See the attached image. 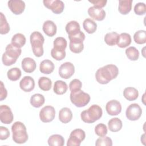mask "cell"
<instances>
[{
    "instance_id": "1",
    "label": "cell",
    "mask_w": 146,
    "mask_h": 146,
    "mask_svg": "<svg viewBox=\"0 0 146 146\" xmlns=\"http://www.w3.org/2000/svg\"><path fill=\"white\" fill-rule=\"evenodd\" d=\"M119 74L117 67L114 64H107L99 68L95 73L97 82L102 84L108 83L111 80L115 79Z\"/></svg>"
},
{
    "instance_id": "2",
    "label": "cell",
    "mask_w": 146,
    "mask_h": 146,
    "mask_svg": "<svg viewBox=\"0 0 146 146\" xmlns=\"http://www.w3.org/2000/svg\"><path fill=\"white\" fill-rule=\"evenodd\" d=\"M102 108L97 104H93L87 110L83 111L81 112L80 117L84 123H93L99 120L102 117Z\"/></svg>"
},
{
    "instance_id": "3",
    "label": "cell",
    "mask_w": 146,
    "mask_h": 146,
    "mask_svg": "<svg viewBox=\"0 0 146 146\" xmlns=\"http://www.w3.org/2000/svg\"><path fill=\"white\" fill-rule=\"evenodd\" d=\"M13 133V140L17 144H23L26 143L28 139L26 128L23 123L21 121L15 122L11 126Z\"/></svg>"
},
{
    "instance_id": "4",
    "label": "cell",
    "mask_w": 146,
    "mask_h": 146,
    "mask_svg": "<svg viewBox=\"0 0 146 146\" xmlns=\"http://www.w3.org/2000/svg\"><path fill=\"white\" fill-rule=\"evenodd\" d=\"M30 40L34 55L36 57L42 56L44 52L43 44L44 42L42 34L39 31H34L30 35Z\"/></svg>"
},
{
    "instance_id": "5",
    "label": "cell",
    "mask_w": 146,
    "mask_h": 146,
    "mask_svg": "<svg viewBox=\"0 0 146 146\" xmlns=\"http://www.w3.org/2000/svg\"><path fill=\"white\" fill-rule=\"evenodd\" d=\"M70 98L71 103L77 107L86 106L90 102L91 99L88 94L81 90L76 92H71Z\"/></svg>"
},
{
    "instance_id": "6",
    "label": "cell",
    "mask_w": 146,
    "mask_h": 146,
    "mask_svg": "<svg viewBox=\"0 0 146 146\" xmlns=\"http://www.w3.org/2000/svg\"><path fill=\"white\" fill-rule=\"evenodd\" d=\"M86 137L85 132L80 128L73 130L67 140V146H79Z\"/></svg>"
},
{
    "instance_id": "7",
    "label": "cell",
    "mask_w": 146,
    "mask_h": 146,
    "mask_svg": "<svg viewBox=\"0 0 146 146\" xmlns=\"http://www.w3.org/2000/svg\"><path fill=\"white\" fill-rule=\"evenodd\" d=\"M142 114V110L137 103L130 104L127 108L125 115L127 118L131 121L138 120Z\"/></svg>"
},
{
    "instance_id": "8",
    "label": "cell",
    "mask_w": 146,
    "mask_h": 146,
    "mask_svg": "<svg viewBox=\"0 0 146 146\" xmlns=\"http://www.w3.org/2000/svg\"><path fill=\"white\" fill-rule=\"evenodd\" d=\"M55 116V110L54 107L46 106L43 107L39 112V117L43 123H49L52 121Z\"/></svg>"
},
{
    "instance_id": "9",
    "label": "cell",
    "mask_w": 146,
    "mask_h": 146,
    "mask_svg": "<svg viewBox=\"0 0 146 146\" xmlns=\"http://www.w3.org/2000/svg\"><path fill=\"white\" fill-rule=\"evenodd\" d=\"M43 2L46 7L51 10L55 14H60L64 10V4L60 0H44Z\"/></svg>"
},
{
    "instance_id": "10",
    "label": "cell",
    "mask_w": 146,
    "mask_h": 146,
    "mask_svg": "<svg viewBox=\"0 0 146 146\" xmlns=\"http://www.w3.org/2000/svg\"><path fill=\"white\" fill-rule=\"evenodd\" d=\"M75 72V67L71 62H65L60 65L59 68V75L63 79H69Z\"/></svg>"
},
{
    "instance_id": "11",
    "label": "cell",
    "mask_w": 146,
    "mask_h": 146,
    "mask_svg": "<svg viewBox=\"0 0 146 146\" xmlns=\"http://www.w3.org/2000/svg\"><path fill=\"white\" fill-rule=\"evenodd\" d=\"M14 119V116L10 108L7 105L0 106V120L2 123L6 124H10Z\"/></svg>"
},
{
    "instance_id": "12",
    "label": "cell",
    "mask_w": 146,
    "mask_h": 146,
    "mask_svg": "<svg viewBox=\"0 0 146 146\" xmlns=\"http://www.w3.org/2000/svg\"><path fill=\"white\" fill-rule=\"evenodd\" d=\"M106 110L108 115L111 116L117 115L121 111V105L116 100H111L106 105Z\"/></svg>"
},
{
    "instance_id": "13",
    "label": "cell",
    "mask_w": 146,
    "mask_h": 146,
    "mask_svg": "<svg viewBox=\"0 0 146 146\" xmlns=\"http://www.w3.org/2000/svg\"><path fill=\"white\" fill-rule=\"evenodd\" d=\"M8 7L15 15L22 14L25 9V3L21 0H10L8 1Z\"/></svg>"
},
{
    "instance_id": "14",
    "label": "cell",
    "mask_w": 146,
    "mask_h": 146,
    "mask_svg": "<svg viewBox=\"0 0 146 146\" xmlns=\"http://www.w3.org/2000/svg\"><path fill=\"white\" fill-rule=\"evenodd\" d=\"M19 87L22 90L26 92H31L35 87L34 79L30 76H24L19 82Z\"/></svg>"
},
{
    "instance_id": "15",
    "label": "cell",
    "mask_w": 146,
    "mask_h": 146,
    "mask_svg": "<svg viewBox=\"0 0 146 146\" xmlns=\"http://www.w3.org/2000/svg\"><path fill=\"white\" fill-rule=\"evenodd\" d=\"M88 14L91 18L98 21H103L106 17V12L103 9L98 8L94 6L89 7Z\"/></svg>"
},
{
    "instance_id": "16",
    "label": "cell",
    "mask_w": 146,
    "mask_h": 146,
    "mask_svg": "<svg viewBox=\"0 0 146 146\" xmlns=\"http://www.w3.org/2000/svg\"><path fill=\"white\" fill-rule=\"evenodd\" d=\"M36 67V62L33 58L26 57L22 61V68L26 72L31 73L35 71Z\"/></svg>"
},
{
    "instance_id": "17",
    "label": "cell",
    "mask_w": 146,
    "mask_h": 146,
    "mask_svg": "<svg viewBox=\"0 0 146 146\" xmlns=\"http://www.w3.org/2000/svg\"><path fill=\"white\" fill-rule=\"evenodd\" d=\"M43 31L48 36L52 37L56 34L57 27L55 23L50 20H47L43 23Z\"/></svg>"
},
{
    "instance_id": "18",
    "label": "cell",
    "mask_w": 146,
    "mask_h": 146,
    "mask_svg": "<svg viewBox=\"0 0 146 146\" xmlns=\"http://www.w3.org/2000/svg\"><path fill=\"white\" fill-rule=\"evenodd\" d=\"M72 119V113L71 110L67 107L62 108L59 112V119L64 123L66 124L70 122Z\"/></svg>"
},
{
    "instance_id": "19",
    "label": "cell",
    "mask_w": 146,
    "mask_h": 146,
    "mask_svg": "<svg viewBox=\"0 0 146 146\" xmlns=\"http://www.w3.org/2000/svg\"><path fill=\"white\" fill-rule=\"evenodd\" d=\"M66 31L68 36L75 35L80 31V27L77 21H71L67 23L66 26Z\"/></svg>"
},
{
    "instance_id": "20",
    "label": "cell",
    "mask_w": 146,
    "mask_h": 146,
    "mask_svg": "<svg viewBox=\"0 0 146 146\" xmlns=\"http://www.w3.org/2000/svg\"><path fill=\"white\" fill-rule=\"evenodd\" d=\"M55 66L53 62L48 59H45L42 61L39 66L40 71L44 74H50L54 70Z\"/></svg>"
},
{
    "instance_id": "21",
    "label": "cell",
    "mask_w": 146,
    "mask_h": 146,
    "mask_svg": "<svg viewBox=\"0 0 146 146\" xmlns=\"http://www.w3.org/2000/svg\"><path fill=\"white\" fill-rule=\"evenodd\" d=\"M131 43V36L129 34L123 33L119 35L116 44L119 47L125 48L129 46Z\"/></svg>"
},
{
    "instance_id": "22",
    "label": "cell",
    "mask_w": 146,
    "mask_h": 146,
    "mask_svg": "<svg viewBox=\"0 0 146 146\" xmlns=\"http://www.w3.org/2000/svg\"><path fill=\"white\" fill-rule=\"evenodd\" d=\"M132 0H120L119 1V11L123 15L129 13L132 9Z\"/></svg>"
},
{
    "instance_id": "23",
    "label": "cell",
    "mask_w": 146,
    "mask_h": 146,
    "mask_svg": "<svg viewBox=\"0 0 146 146\" xmlns=\"http://www.w3.org/2000/svg\"><path fill=\"white\" fill-rule=\"evenodd\" d=\"M22 52V50L14 46L11 43L7 45L5 48V53L9 57L17 60Z\"/></svg>"
},
{
    "instance_id": "24",
    "label": "cell",
    "mask_w": 146,
    "mask_h": 146,
    "mask_svg": "<svg viewBox=\"0 0 146 146\" xmlns=\"http://www.w3.org/2000/svg\"><path fill=\"white\" fill-rule=\"evenodd\" d=\"M123 96L129 101H133L137 99L139 96V92L137 89L132 87H126L123 91Z\"/></svg>"
},
{
    "instance_id": "25",
    "label": "cell",
    "mask_w": 146,
    "mask_h": 146,
    "mask_svg": "<svg viewBox=\"0 0 146 146\" xmlns=\"http://www.w3.org/2000/svg\"><path fill=\"white\" fill-rule=\"evenodd\" d=\"M108 126L110 131L113 132H116L121 129L123 123L120 119L118 117H114L108 121Z\"/></svg>"
},
{
    "instance_id": "26",
    "label": "cell",
    "mask_w": 146,
    "mask_h": 146,
    "mask_svg": "<svg viewBox=\"0 0 146 146\" xmlns=\"http://www.w3.org/2000/svg\"><path fill=\"white\" fill-rule=\"evenodd\" d=\"M26 38L24 35L21 33L15 34L11 38V44L17 47L21 48L26 43Z\"/></svg>"
},
{
    "instance_id": "27",
    "label": "cell",
    "mask_w": 146,
    "mask_h": 146,
    "mask_svg": "<svg viewBox=\"0 0 146 146\" xmlns=\"http://www.w3.org/2000/svg\"><path fill=\"white\" fill-rule=\"evenodd\" d=\"M47 141L48 145L50 146H63L64 144L63 137L58 134H54L50 136Z\"/></svg>"
},
{
    "instance_id": "28",
    "label": "cell",
    "mask_w": 146,
    "mask_h": 146,
    "mask_svg": "<svg viewBox=\"0 0 146 146\" xmlns=\"http://www.w3.org/2000/svg\"><path fill=\"white\" fill-rule=\"evenodd\" d=\"M45 99L43 95L40 94H35L30 98V104L35 108L40 107L44 103Z\"/></svg>"
},
{
    "instance_id": "29",
    "label": "cell",
    "mask_w": 146,
    "mask_h": 146,
    "mask_svg": "<svg viewBox=\"0 0 146 146\" xmlns=\"http://www.w3.org/2000/svg\"><path fill=\"white\" fill-rule=\"evenodd\" d=\"M68 89L67 84L62 80H56L54 86V92L57 95H63L66 92Z\"/></svg>"
},
{
    "instance_id": "30",
    "label": "cell",
    "mask_w": 146,
    "mask_h": 146,
    "mask_svg": "<svg viewBox=\"0 0 146 146\" xmlns=\"http://www.w3.org/2000/svg\"><path fill=\"white\" fill-rule=\"evenodd\" d=\"M83 27L87 33L93 34L96 30L97 24L92 19L87 18L83 21Z\"/></svg>"
},
{
    "instance_id": "31",
    "label": "cell",
    "mask_w": 146,
    "mask_h": 146,
    "mask_svg": "<svg viewBox=\"0 0 146 146\" xmlns=\"http://www.w3.org/2000/svg\"><path fill=\"white\" fill-rule=\"evenodd\" d=\"M38 86L42 90L47 91L51 89L52 82L50 79L45 76H42L38 80Z\"/></svg>"
},
{
    "instance_id": "32",
    "label": "cell",
    "mask_w": 146,
    "mask_h": 146,
    "mask_svg": "<svg viewBox=\"0 0 146 146\" xmlns=\"http://www.w3.org/2000/svg\"><path fill=\"white\" fill-rule=\"evenodd\" d=\"M118 36L119 34L116 32H110L106 34L104 36V41L109 46H115L116 44Z\"/></svg>"
},
{
    "instance_id": "33",
    "label": "cell",
    "mask_w": 146,
    "mask_h": 146,
    "mask_svg": "<svg viewBox=\"0 0 146 146\" xmlns=\"http://www.w3.org/2000/svg\"><path fill=\"white\" fill-rule=\"evenodd\" d=\"M22 72L21 70L17 67H14L9 70L7 72V78L11 81H17L21 76Z\"/></svg>"
},
{
    "instance_id": "34",
    "label": "cell",
    "mask_w": 146,
    "mask_h": 146,
    "mask_svg": "<svg viewBox=\"0 0 146 146\" xmlns=\"http://www.w3.org/2000/svg\"><path fill=\"white\" fill-rule=\"evenodd\" d=\"M125 54L127 58L131 60H137L139 57V52L138 50L133 47L131 46L125 50Z\"/></svg>"
},
{
    "instance_id": "35",
    "label": "cell",
    "mask_w": 146,
    "mask_h": 146,
    "mask_svg": "<svg viewBox=\"0 0 146 146\" xmlns=\"http://www.w3.org/2000/svg\"><path fill=\"white\" fill-rule=\"evenodd\" d=\"M133 39L136 43L139 44H144L146 42V31L143 30L137 31L134 35Z\"/></svg>"
},
{
    "instance_id": "36",
    "label": "cell",
    "mask_w": 146,
    "mask_h": 146,
    "mask_svg": "<svg viewBox=\"0 0 146 146\" xmlns=\"http://www.w3.org/2000/svg\"><path fill=\"white\" fill-rule=\"evenodd\" d=\"M0 14V33L1 34H7L10 31V26L4 14L2 13H1Z\"/></svg>"
},
{
    "instance_id": "37",
    "label": "cell",
    "mask_w": 146,
    "mask_h": 146,
    "mask_svg": "<svg viewBox=\"0 0 146 146\" xmlns=\"http://www.w3.org/2000/svg\"><path fill=\"white\" fill-rule=\"evenodd\" d=\"M67 44V43L65 38L63 37H57L54 41V48L58 50L65 51Z\"/></svg>"
},
{
    "instance_id": "38",
    "label": "cell",
    "mask_w": 146,
    "mask_h": 146,
    "mask_svg": "<svg viewBox=\"0 0 146 146\" xmlns=\"http://www.w3.org/2000/svg\"><path fill=\"white\" fill-rule=\"evenodd\" d=\"M69 47L71 52L76 54L81 52L84 48L83 42H70Z\"/></svg>"
},
{
    "instance_id": "39",
    "label": "cell",
    "mask_w": 146,
    "mask_h": 146,
    "mask_svg": "<svg viewBox=\"0 0 146 146\" xmlns=\"http://www.w3.org/2000/svg\"><path fill=\"white\" fill-rule=\"evenodd\" d=\"M82 83L81 81L78 79H74L71 81L69 84V88L71 92H74L81 90Z\"/></svg>"
},
{
    "instance_id": "40",
    "label": "cell",
    "mask_w": 146,
    "mask_h": 146,
    "mask_svg": "<svg viewBox=\"0 0 146 146\" xmlns=\"http://www.w3.org/2000/svg\"><path fill=\"white\" fill-rule=\"evenodd\" d=\"M95 145L96 146H111L112 145V141L110 137L105 136L98 138L95 142Z\"/></svg>"
},
{
    "instance_id": "41",
    "label": "cell",
    "mask_w": 146,
    "mask_h": 146,
    "mask_svg": "<svg viewBox=\"0 0 146 146\" xmlns=\"http://www.w3.org/2000/svg\"><path fill=\"white\" fill-rule=\"evenodd\" d=\"M95 132L98 136L100 137L105 136L107 134V126L103 123L97 124L95 127Z\"/></svg>"
},
{
    "instance_id": "42",
    "label": "cell",
    "mask_w": 146,
    "mask_h": 146,
    "mask_svg": "<svg viewBox=\"0 0 146 146\" xmlns=\"http://www.w3.org/2000/svg\"><path fill=\"white\" fill-rule=\"evenodd\" d=\"M51 56L56 60H62L66 56L65 51L58 50L55 48H52L51 51Z\"/></svg>"
},
{
    "instance_id": "43",
    "label": "cell",
    "mask_w": 146,
    "mask_h": 146,
    "mask_svg": "<svg viewBox=\"0 0 146 146\" xmlns=\"http://www.w3.org/2000/svg\"><path fill=\"white\" fill-rule=\"evenodd\" d=\"M134 11L135 14L139 15H142L146 13V6L144 3L139 2L136 3L134 7Z\"/></svg>"
},
{
    "instance_id": "44",
    "label": "cell",
    "mask_w": 146,
    "mask_h": 146,
    "mask_svg": "<svg viewBox=\"0 0 146 146\" xmlns=\"http://www.w3.org/2000/svg\"><path fill=\"white\" fill-rule=\"evenodd\" d=\"M70 42H83L84 40L85 39V34L82 31H80L78 34L72 35V36H68Z\"/></svg>"
},
{
    "instance_id": "45",
    "label": "cell",
    "mask_w": 146,
    "mask_h": 146,
    "mask_svg": "<svg viewBox=\"0 0 146 146\" xmlns=\"http://www.w3.org/2000/svg\"><path fill=\"white\" fill-rule=\"evenodd\" d=\"M2 60L4 65L6 66H9L15 63L17 61V59L9 57L5 52H4L2 56Z\"/></svg>"
},
{
    "instance_id": "46",
    "label": "cell",
    "mask_w": 146,
    "mask_h": 146,
    "mask_svg": "<svg viewBox=\"0 0 146 146\" xmlns=\"http://www.w3.org/2000/svg\"><path fill=\"white\" fill-rule=\"evenodd\" d=\"M10 136V132L9 130L5 127L1 126L0 127V139L6 140Z\"/></svg>"
},
{
    "instance_id": "47",
    "label": "cell",
    "mask_w": 146,
    "mask_h": 146,
    "mask_svg": "<svg viewBox=\"0 0 146 146\" xmlns=\"http://www.w3.org/2000/svg\"><path fill=\"white\" fill-rule=\"evenodd\" d=\"M89 2L92 3L94 6L98 7V8H102L104 7L106 5V3L107 1L106 0H94V1H88Z\"/></svg>"
},
{
    "instance_id": "48",
    "label": "cell",
    "mask_w": 146,
    "mask_h": 146,
    "mask_svg": "<svg viewBox=\"0 0 146 146\" xmlns=\"http://www.w3.org/2000/svg\"><path fill=\"white\" fill-rule=\"evenodd\" d=\"M7 90L4 87L3 82L1 81V98H0L1 101H2L5 99H6V98L7 97Z\"/></svg>"
}]
</instances>
